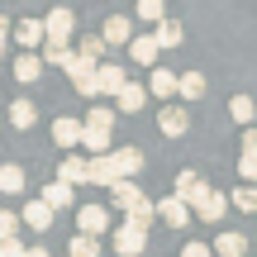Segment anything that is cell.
<instances>
[{
  "mask_svg": "<svg viewBox=\"0 0 257 257\" xmlns=\"http://www.w3.org/2000/svg\"><path fill=\"white\" fill-rule=\"evenodd\" d=\"M76 229L91 233V238L110 233V210H105V205H81V210H76Z\"/></svg>",
  "mask_w": 257,
  "mask_h": 257,
  "instance_id": "11",
  "label": "cell"
},
{
  "mask_svg": "<svg viewBox=\"0 0 257 257\" xmlns=\"http://www.w3.org/2000/svg\"><path fill=\"white\" fill-rule=\"evenodd\" d=\"M181 257H214V243H186Z\"/></svg>",
  "mask_w": 257,
  "mask_h": 257,
  "instance_id": "37",
  "label": "cell"
},
{
  "mask_svg": "<svg viewBox=\"0 0 257 257\" xmlns=\"http://www.w3.org/2000/svg\"><path fill=\"white\" fill-rule=\"evenodd\" d=\"M0 257H29V248L19 238H0Z\"/></svg>",
  "mask_w": 257,
  "mask_h": 257,
  "instance_id": "36",
  "label": "cell"
},
{
  "mask_svg": "<svg viewBox=\"0 0 257 257\" xmlns=\"http://www.w3.org/2000/svg\"><path fill=\"white\" fill-rule=\"evenodd\" d=\"M34 124H38V105L29 100V95L10 100V128H19V134H24V128H34Z\"/></svg>",
  "mask_w": 257,
  "mask_h": 257,
  "instance_id": "18",
  "label": "cell"
},
{
  "mask_svg": "<svg viewBox=\"0 0 257 257\" xmlns=\"http://www.w3.org/2000/svg\"><path fill=\"white\" fill-rule=\"evenodd\" d=\"M186 128H191V110H186L181 100H172V105L157 110V134H162V138H181Z\"/></svg>",
  "mask_w": 257,
  "mask_h": 257,
  "instance_id": "2",
  "label": "cell"
},
{
  "mask_svg": "<svg viewBox=\"0 0 257 257\" xmlns=\"http://www.w3.org/2000/svg\"><path fill=\"white\" fill-rule=\"evenodd\" d=\"M10 72H15V81H24V86H34L38 76L48 72V62H43V53H19L15 62H10Z\"/></svg>",
  "mask_w": 257,
  "mask_h": 257,
  "instance_id": "13",
  "label": "cell"
},
{
  "mask_svg": "<svg viewBox=\"0 0 257 257\" xmlns=\"http://www.w3.org/2000/svg\"><path fill=\"white\" fill-rule=\"evenodd\" d=\"M19 229H24V214L19 210H0V238H19Z\"/></svg>",
  "mask_w": 257,
  "mask_h": 257,
  "instance_id": "34",
  "label": "cell"
},
{
  "mask_svg": "<svg viewBox=\"0 0 257 257\" xmlns=\"http://www.w3.org/2000/svg\"><path fill=\"white\" fill-rule=\"evenodd\" d=\"M214 257H248V233L243 229H224L214 238Z\"/></svg>",
  "mask_w": 257,
  "mask_h": 257,
  "instance_id": "16",
  "label": "cell"
},
{
  "mask_svg": "<svg viewBox=\"0 0 257 257\" xmlns=\"http://www.w3.org/2000/svg\"><path fill=\"white\" fill-rule=\"evenodd\" d=\"M95 86H100V95L119 100V91L128 86V76H124V67H119V62H100V76H95Z\"/></svg>",
  "mask_w": 257,
  "mask_h": 257,
  "instance_id": "15",
  "label": "cell"
},
{
  "mask_svg": "<svg viewBox=\"0 0 257 257\" xmlns=\"http://www.w3.org/2000/svg\"><path fill=\"white\" fill-rule=\"evenodd\" d=\"M29 257H48V248H43V243H34V248H29Z\"/></svg>",
  "mask_w": 257,
  "mask_h": 257,
  "instance_id": "40",
  "label": "cell"
},
{
  "mask_svg": "<svg viewBox=\"0 0 257 257\" xmlns=\"http://www.w3.org/2000/svg\"><path fill=\"white\" fill-rule=\"evenodd\" d=\"M157 53H162V43H157V34H138L134 43H128V57H134L138 67H148V72L157 67Z\"/></svg>",
  "mask_w": 257,
  "mask_h": 257,
  "instance_id": "14",
  "label": "cell"
},
{
  "mask_svg": "<svg viewBox=\"0 0 257 257\" xmlns=\"http://www.w3.org/2000/svg\"><path fill=\"white\" fill-rule=\"evenodd\" d=\"M138 19H148V24H162L167 19V0H138Z\"/></svg>",
  "mask_w": 257,
  "mask_h": 257,
  "instance_id": "33",
  "label": "cell"
},
{
  "mask_svg": "<svg viewBox=\"0 0 257 257\" xmlns=\"http://www.w3.org/2000/svg\"><path fill=\"white\" fill-rule=\"evenodd\" d=\"M157 219H162V214H157V200H143V205H134V210L124 214V224H134V229H143V233L153 229Z\"/></svg>",
  "mask_w": 257,
  "mask_h": 257,
  "instance_id": "24",
  "label": "cell"
},
{
  "mask_svg": "<svg viewBox=\"0 0 257 257\" xmlns=\"http://www.w3.org/2000/svg\"><path fill=\"white\" fill-rule=\"evenodd\" d=\"M148 91L162 105H172V95H181V72H167V67H153L148 72Z\"/></svg>",
  "mask_w": 257,
  "mask_h": 257,
  "instance_id": "8",
  "label": "cell"
},
{
  "mask_svg": "<svg viewBox=\"0 0 257 257\" xmlns=\"http://www.w3.org/2000/svg\"><path fill=\"white\" fill-rule=\"evenodd\" d=\"M19 214H24V229H29V233H48V229H53V214H57V210L43 200V195H38V200H29Z\"/></svg>",
  "mask_w": 257,
  "mask_h": 257,
  "instance_id": "12",
  "label": "cell"
},
{
  "mask_svg": "<svg viewBox=\"0 0 257 257\" xmlns=\"http://www.w3.org/2000/svg\"><path fill=\"white\" fill-rule=\"evenodd\" d=\"M148 95H153V91H148V86L128 81L124 91H119V100H114V110H119V114H138V110H143V105H148Z\"/></svg>",
  "mask_w": 257,
  "mask_h": 257,
  "instance_id": "19",
  "label": "cell"
},
{
  "mask_svg": "<svg viewBox=\"0 0 257 257\" xmlns=\"http://www.w3.org/2000/svg\"><path fill=\"white\" fill-rule=\"evenodd\" d=\"M229 119H233V124H243V128H252V119H257L252 95H233V100H229Z\"/></svg>",
  "mask_w": 257,
  "mask_h": 257,
  "instance_id": "25",
  "label": "cell"
},
{
  "mask_svg": "<svg viewBox=\"0 0 257 257\" xmlns=\"http://www.w3.org/2000/svg\"><path fill=\"white\" fill-rule=\"evenodd\" d=\"M100 38H105V43H110V48H128V43H134V19H128V15H110V19H105V24H100Z\"/></svg>",
  "mask_w": 257,
  "mask_h": 257,
  "instance_id": "9",
  "label": "cell"
},
{
  "mask_svg": "<svg viewBox=\"0 0 257 257\" xmlns=\"http://www.w3.org/2000/svg\"><path fill=\"white\" fill-rule=\"evenodd\" d=\"M143 200H148V195L138 191L134 181H119V186H114V191H110V205H114V210H124V214L134 210V205H143Z\"/></svg>",
  "mask_w": 257,
  "mask_h": 257,
  "instance_id": "22",
  "label": "cell"
},
{
  "mask_svg": "<svg viewBox=\"0 0 257 257\" xmlns=\"http://www.w3.org/2000/svg\"><path fill=\"white\" fill-rule=\"evenodd\" d=\"M114 162H119V172H124V181H134V176L143 172V153H138L134 143H124V148H114Z\"/></svg>",
  "mask_w": 257,
  "mask_h": 257,
  "instance_id": "23",
  "label": "cell"
},
{
  "mask_svg": "<svg viewBox=\"0 0 257 257\" xmlns=\"http://www.w3.org/2000/svg\"><path fill=\"white\" fill-rule=\"evenodd\" d=\"M67 252H72V257H100V238H91V233H76V238L67 243Z\"/></svg>",
  "mask_w": 257,
  "mask_h": 257,
  "instance_id": "32",
  "label": "cell"
},
{
  "mask_svg": "<svg viewBox=\"0 0 257 257\" xmlns=\"http://www.w3.org/2000/svg\"><path fill=\"white\" fill-rule=\"evenodd\" d=\"M114 119H119L114 105H91V110H86V128H110L114 134Z\"/></svg>",
  "mask_w": 257,
  "mask_h": 257,
  "instance_id": "28",
  "label": "cell"
},
{
  "mask_svg": "<svg viewBox=\"0 0 257 257\" xmlns=\"http://www.w3.org/2000/svg\"><path fill=\"white\" fill-rule=\"evenodd\" d=\"M0 57H5V43H0Z\"/></svg>",
  "mask_w": 257,
  "mask_h": 257,
  "instance_id": "41",
  "label": "cell"
},
{
  "mask_svg": "<svg viewBox=\"0 0 257 257\" xmlns=\"http://www.w3.org/2000/svg\"><path fill=\"white\" fill-rule=\"evenodd\" d=\"M53 143H57V148H67V153H76V148L86 143V119H72V114L53 119Z\"/></svg>",
  "mask_w": 257,
  "mask_h": 257,
  "instance_id": "5",
  "label": "cell"
},
{
  "mask_svg": "<svg viewBox=\"0 0 257 257\" xmlns=\"http://www.w3.org/2000/svg\"><path fill=\"white\" fill-rule=\"evenodd\" d=\"M110 248L119 252V257H138V252L148 248V233L134 229V224H119V229H114V238H110Z\"/></svg>",
  "mask_w": 257,
  "mask_h": 257,
  "instance_id": "10",
  "label": "cell"
},
{
  "mask_svg": "<svg viewBox=\"0 0 257 257\" xmlns=\"http://www.w3.org/2000/svg\"><path fill=\"white\" fill-rule=\"evenodd\" d=\"M200 95H205V76L200 72H181V105L200 100Z\"/></svg>",
  "mask_w": 257,
  "mask_h": 257,
  "instance_id": "30",
  "label": "cell"
},
{
  "mask_svg": "<svg viewBox=\"0 0 257 257\" xmlns=\"http://www.w3.org/2000/svg\"><path fill=\"white\" fill-rule=\"evenodd\" d=\"M238 176L243 186H257V153H238Z\"/></svg>",
  "mask_w": 257,
  "mask_h": 257,
  "instance_id": "35",
  "label": "cell"
},
{
  "mask_svg": "<svg viewBox=\"0 0 257 257\" xmlns=\"http://www.w3.org/2000/svg\"><path fill=\"white\" fill-rule=\"evenodd\" d=\"M81 148H86V157H110L119 143H114L110 128H86V143H81Z\"/></svg>",
  "mask_w": 257,
  "mask_h": 257,
  "instance_id": "20",
  "label": "cell"
},
{
  "mask_svg": "<svg viewBox=\"0 0 257 257\" xmlns=\"http://www.w3.org/2000/svg\"><path fill=\"white\" fill-rule=\"evenodd\" d=\"M243 153H257V128H243Z\"/></svg>",
  "mask_w": 257,
  "mask_h": 257,
  "instance_id": "38",
  "label": "cell"
},
{
  "mask_svg": "<svg viewBox=\"0 0 257 257\" xmlns=\"http://www.w3.org/2000/svg\"><path fill=\"white\" fill-rule=\"evenodd\" d=\"M172 195H181V200L191 205V210H200V205L214 195V186L205 181V176L195 172V167H186V172H176V191H172Z\"/></svg>",
  "mask_w": 257,
  "mask_h": 257,
  "instance_id": "1",
  "label": "cell"
},
{
  "mask_svg": "<svg viewBox=\"0 0 257 257\" xmlns=\"http://www.w3.org/2000/svg\"><path fill=\"white\" fill-rule=\"evenodd\" d=\"M43 200L53 205V210H67V205L76 200V186H67V181H53V186H43Z\"/></svg>",
  "mask_w": 257,
  "mask_h": 257,
  "instance_id": "27",
  "label": "cell"
},
{
  "mask_svg": "<svg viewBox=\"0 0 257 257\" xmlns=\"http://www.w3.org/2000/svg\"><path fill=\"white\" fill-rule=\"evenodd\" d=\"M48 43H72L76 38V15H72V5H57V10H48Z\"/></svg>",
  "mask_w": 257,
  "mask_h": 257,
  "instance_id": "3",
  "label": "cell"
},
{
  "mask_svg": "<svg viewBox=\"0 0 257 257\" xmlns=\"http://www.w3.org/2000/svg\"><path fill=\"white\" fill-rule=\"evenodd\" d=\"M153 34H157V43H162V48H181V43H186V29H181V19H162V24H157Z\"/></svg>",
  "mask_w": 257,
  "mask_h": 257,
  "instance_id": "26",
  "label": "cell"
},
{
  "mask_svg": "<svg viewBox=\"0 0 257 257\" xmlns=\"http://www.w3.org/2000/svg\"><path fill=\"white\" fill-rule=\"evenodd\" d=\"M24 167L19 162H0V195H24Z\"/></svg>",
  "mask_w": 257,
  "mask_h": 257,
  "instance_id": "21",
  "label": "cell"
},
{
  "mask_svg": "<svg viewBox=\"0 0 257 257\" xmlns=\"http://www.w3.org/2000/svg\"><path fill=\"white\" fill-rule=\"evenodd\" d=\"M229 200H233V210H238V214H257V186H233Z\"/></svg>",
  "mask_w": 257,
  "mask_h": 257,
  "instance_id": "29",
  "label": "cell"
},
{
  "mask_svg": "<svg viewBox=\"0 0 257 257\" xmlns=\"http://www.w3.org/2000/svg\"><path fill=\"white\" fill-rule=\"evenodd\" d=\"M157 214H162L167 229H191V219H195V210L181 200V195H162V200H157Z\"/></svg>",
  "mask_w": 257,
  "mask_h": 257,
  "instance_id": "6",
  "label": "cell"
},
{
  "mask_svg": "<svg viewBox=\"0 0 257 257\" xmlns=\"http://www.w3.org/2000/svg\"><path fill=\"white\" fill-rule=\"evenodd\" d=\"M15 43L24 48V53H43L48 24H43V19H19V24H15Z\"/></svg>",
  "mask_w": 257,
  "mask_h": 257,
  "instance_id": "7",
  "label": "cell"
},
{
  "mask_svg": "<svg viewBox=\"0 0 257 257\" xmlns=\"http://www.w3.org/2000/svg\"><path fill=\"white\" fill-rule=\"evenodd\" d=\"M57 181L91 186V157H86V153H62V162H57Z\"/></svg>",
  "mask_w": 257,
  "mask_h": 257,
  "instance_id": "4",
  "label": "cell"
},
{
  "mask_svg": "<svg viewBox=\"0 0 257 257\" xmlns=\"http://www.w3.org/2000/svg\"><path fill=\"white\" fill-rule=\"evenodd\" d=\"M105 48H110V43H105L100 34H81V43H76V53H81V57H91V62H100V57H105Z\"/></svg>",
  "mask_w": 257,
  "mask_h": 257,
  "instance_id": "31",
  "label": "cell"
},
{
  "mask_svg": "<svg viewBox=\"0 0 257 257\" xmlns=\"http://www.w3.org/2000/svg\"><path fill=\"white\" fill-rule=\"evenodd\" d=\"M229 210H233V200H229V191H214L210 200H205L200 210H195V219H200V224H219V219H224V214H229Z\"/></svg>",
  "mask_w": 257,
  "mask_h": 257,
  "instance_id": "17",
  "label": "cell"
},
{
  "mask_svg": "<svg viewBox=\"0 0 257 257\" xmlns=\"http://www.w3.org/2000/svg\"><path fill=\"white\" fill-rule=\"evenodd\" d=\"M5 38H15V24H10V19L0 15V43H5Z\"/></svg>",
  "mask_w": 257,
  "mask_h": 257,
  "instance_id": "39",
  "label": "cell"
}]
</instances>
